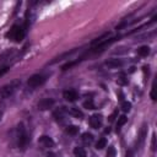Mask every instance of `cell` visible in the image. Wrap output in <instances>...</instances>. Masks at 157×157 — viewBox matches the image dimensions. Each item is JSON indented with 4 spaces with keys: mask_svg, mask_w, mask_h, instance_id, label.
I'll use <instances>...</instances> for the list:
<instances>
[{
    "mask_svg": "<svg viewBox=\"0 0 157 157\" xmlns=\"http://www.w3.org/2000/svg\"><path fill=\"white\" fill-rule=\"evenodd\" d=\"M66 132L69 135H76L78 132V126H76V125H69L66 128Z\"/></svg>",
    "mask_w": 157,
    "mask_h": 157,
    "instance_id": "17",
    "label": "cell"
},
{
    "mask_svg": "<svg viewBox=\"0 0 157 157\" xmlns=\"http://www.w3.org/2000/svg\"><path fill=\"white\" fill-rule=\"evenodd\" d=\"M102 121H103V119H102V115H101V114H93V115L90 118V125H91V128H93V129L101 128Z\"/></svg>",
    "mask_w": 157,
    "mask_h": 157,
    "instance_id": "7",
    "label": "cell"
},
{
    "mask_svg": "<svg viewBox=\"0 0 157 157\" xmlns=\"http://www.w3.org/2000/svg\"><path fill=\"white\" fill-rule=\"evenodd\" d=\"M82 141L86 144V145H90V144H92L93 142V135L92 134H90V132H85V134H82Z\"/></svg>",
    "mask_w": 157,
    "mask_h": 157,
    "instance_id": "14",
    "label": "cell"
},
{
    "mask_svg": "<svg viewBox=\"0 0 157 157\" xmlns=\"http://www.w3.org/2000/svg\"><path fill=\"white\" fill-rule=\"evenodd\" d=\"M71 112H72V113H74L76 117H82V113H81L80 110H77L76 108H72V109H71Z\"/></svg>",
    "mask_w": 157,
    "mask_h": 157,
    "instance_id": "25",
    "label": "cell"
},
{
    "mask_svg": "<svg viewBox=\"0 0 157 157\" xmlns=\"http://www.w3.org/2000/svg\"><path fill=\"white\" fill-rule=\"evenodd\" d=\"M1 115H2V113H1V112H0V119H1Z\"/></svg>",
    "mask_w": 157,
    "mask_h": 157,
    "instance_id": "30",
    "label": "cell"
},
{
    "mask_svg": "<svg viewBox=\"0 0 157 157\" xmlns=\"http://www.w3.org/2000/svg\"><path fill=\"white\" fill-rule=\"evenodd\" d=\"M83 107H85L86 109H94V104H93V101H92V99H88V101H86V102L83 103Z\"/></svg>",
    "mask_w": 157,
    "mask_h": 157,
    "instance_id": "21",
    "label": "cell"
},
{
    "mask_svg": "<svg viewBox=\"0 0 157 157\" xmlns=\"http://www.w3.org/2000/svg\"><path fill=\"white\" fill-rule=\"evenodd\" d=\"M28 144V135L26 132V129L23 126V124H18L17 125V145L18 148H21L22 151L26 150Z\"/></svg>",
    "mask_w": 157,
    "mask_h": 157,
    "instance_id": "3",
    "label": "cell"
},
{
    "mask_svg": "<svg viewBox=\"0 0 157 157\" xmlns=\"http://www.w3.org/2000/svg\"><path fill=\"white\" fill-rule=\"evenodd\" d=\"M125 157H132V151H131V150H129V151L126 152V155H125Z\"/></svg>",
    "mask_w": 157,
    "mask_h": 157,
    "instance_id": "28",
    "label": "cell"
},
{
    "mask_svg": "<svg viewBox=\"0 0 157 157\" xmlns=\"http://www.w3.org/2000/svg\"><path fill=\"white\" fill-rule=\"evenodd\" d=\"M63 96H64V98H65L66 101H69V102H74V101H76V99L78 98L77 92L74 91V90H66V91H64Z\"/></svg>",
    "mask_w": 157,
    "mask_h": 157,
    "instance_id": "8",
    "label": "cell"
},
{
    "mask_svg": "<svg viewBox=\"0 0 157 157\" xmlns=\"http://www.w3.org/2000/svg\"><path fill=\"white\" fill-rule=\"evenodd\" d=\"M54 99L53 98H43L42 101L38 102V109L40 110H47L54 105Z\"/></svg>",
    "mask_w": 157,
    "mask_h": 157,
    "instance_id": "5",
    "label": "cell"
},
{
    "mask_svg": "<svg viewBox=\"0 0 157 157\" xmlns=\"http://www.w3.org/2000/svg\"><path fill=\"white\" fill-rule=\"evenodd\" d=\"M15 53H16V50H15L13 48H11V49H7V50L2 52V53L0 54V63H4L5 60H7V59L12 58V56L15 55Z\"/></svg>",
    "mask_w": 157,
    "mask_h": 157,
    "instance_id": "10",
    "label": "cell"
},
{
    "mask_svg": "<svg viewBox=\"0 0 157 157\" xmlns=\"http://www.w3.org/2000/svg\"><path fill=\"white\" fill-rule=\"evenodd\" d=\"M115 148L113 146H109L108 147V151H107V157H115Z\"/></svg>",
    "mask_w": 157,
    "mask_h": 157,
    "instance_id": "22",
    "label": "cell"
},
{
    "mask_svg": "<svg viewBox=\"0 0 157 157\" xmlns=\"http://www.w3.org/2000/svg\"><path fill=\"white\" fill-rule=\"evenodd\" d=\"M74 155L76 157H86V152L82 147H75L74 148Z\"/></svg>",
    "mask_w": 157,
    "mask_h": 157,
    "instance_id": "18",
    "label": "cell"
},
{
    "mask_svg": "<svg viewBox=\"0 0 157 157\" xmlns=\"http://www.w3.org/2000/svg\"><path fill=\"white\" fill-rule=\"evenodd\" d=\"M126 121H128V118H126L125 115L119 117V118H118V121H117V131H119V130H120V128H121Z\"/></svg>",
    "mask_w": 157,
    "mask_h": 157,
    "instance_id": "16",
    "label": "cell"
},
{
    "mask_svg": "<svg viewBox=\"0 0 157 157\" xmlns=\"http://www.w3.org/2000/svg\"><path fill=\"white\" fill-rule=\"evenodd\" d=\"M44 81H45V77H44L43 75L34 74V75H32V76L27 80V85H28L29 87H33V88H34V87H38V86L43 85Z\"/></svg>",
    "mask_w": 157,
    "mask_h": 157,
    "instance_id": "4",
    "label": "cell"
},
{
    "mask_svg": "<svg viewBox=\"0 0 157 157\" xmlns=\"http://www.w3.org/2000/svg\"><path fill=\"white\" fill-rule=\"evenodd\" d=\"M105 145H107V140H105L104 137H102V139H99V140L97 141L96 148H97V150H102L103 147H105Z\"/></svg>",
    "mask_w": 157,
    "mask_h": 157,
    "instance_id": "20",
    "label": "cell"
},
{
    "mask_svg": "<svg viewBox=\"0 0 157 157\" xmlns=\"http://www.w3.org/2000/svg\"><path fill=\"white\" fill-rule=\"evenodd\" d=\"M109 32H104L102 36H99V37H97V38H94L92 42H91V45H93V47H96V45H98V44H101V43H103L104 40H107L108 39V37H109Z\"/></svg>",
    "mask_w": 157,
    "mask_h": 157,
    "instance_id": "11",
    "label": "cell"
},
{
    "mask_svg": "<svg viewBox=\"0 0 157 157\" xmlns=\"http://www.w3.org/2000/svg\"><path fill=\"white\" fill-rule=\"evenodd\" d=\"M53 117H54L56 120H61V119L64 118V109H63V108H60V109L55 110V112L53 113Z\"/></svg>",
    "mask_w": 157,
    "mask_h": 157,
    "instance_id": "19",
    "label": "cell"
},
{
    "mask_svg": "<svg viewBox=\"0 0 157 157\" xmlns=\"http://www.w3.org/2000/svg\"><path fill=\"white\" fill-rule=\"evenodd\" d=\"M76 52V49H72L71 52H66V53H64V54H61V55H59V56H56L54 60H52L50 61V64H55V63H58V61H60V60H63L65 56H69L70 54H72V53H75Z\"/></svg>",
    "mask_w": 157,
    "mask_h": 157,
    "instance_id": "15",
    "label": "cell"
},
{
    "mask_svg": "<svg viewBox=\"0 0 157 157\" xmlns=\"http://www.w3.org/2000/svg\"><path fill=\"white\" fill-rule=\"evenodd\" d=\"M105 65H107L108 67H112V69H114V67H120V66L123 65V61H121L120 59H109V60L105 61Z\"/></svg>",
    "mask_w": 157,
    "mask_h": 157,
    "instance_id": "12",
    "label": "cell"
},
{
    "mask_svg": "<svg viewBox=\"0 0 157 157\" xmlns=\"http://www.w3.org/2000/svg\"><path fill=\"white\" fill-rule=\"evenodd\" d=\"M38 142L42 145V146H44V147H47V148H50V147H54V145H55V142H54V140L50 137V136H48V135H42L40 137H39V140H38Z\"/></svg>",
    "mask_w": 157,
    "mask_h": 157,
    "instance_id": "6",
    "label": "cell"
},
{
    "mask_svg": "<svg viewBox=\"0 0 157 157\" xmlns=\"http://www.w3.org/2000/svg\"><path fill=\"white\" fill-rule=\"evenodd\" d=\"M137 54L140 56H147L150 54V47L148 45H142L137 49Z\"/></svg>",
    "mask_w": 157,
    "mask_h": 157,
    "instance_id": "13",
    "label": "cell"
},
{
    "mask_svg": "<svg viewBox=\"0 0 157 157\" xmlns=\"http://www.w3.org/2000/svg\"><path fill=\"white\" fill-rule=\"evenodd\" d=\"M20 80H13L10 83H6L5 86H2L0 88V99H6L10 96L13 94V92L17 90V87L20 86Z\"/></svg>",
    "mask_w": 157,
    "mask_h": 157,
    "instance_id": "1",
    "label": "cell"
},
{
    "mask_svg": "<svg viewBox=\"0 0 157 157\" xmlns=\"http://www.w3.org/2000/svg\"><path fill=\"white\" fill-rule=\"evenodd\" d=\"M117 115H118V110H114V112L110 114V117H109V121H113V120L115 119Z\"/></svg>",
    "mask_w": 157,
    "mask_h": 157,
    "instance_id": "26",
    "label": "cell"
},
{
    "mask_svg": "<svg viewBox=\"0 0 157 157\" xmlns=\"http://www.w3.org/2000/svg\"><path fill=\"white\" fill-rule=\"evenodd\" d=\"M151 98L155 101L156 99V97H155V85L152 86V90H151Z\"/></svg>",
    "mask_w": 157,
    "mask_h": 157,
    "instance_id": "27",
    "label": "cell"
},
{
    "mask_svg": "<svg viewBox=\"0 0 157 157\" xmlns=\"http://www.w3.org/2000/svg\"><path fill=\"white\" fill-rule=\"evenodd\" d=\"M121 108H123L124 112H129V110L131 109V103H130V102H123Z\"/></svg>",
    "mask_w": 157,
    "mask_h": 157,
    "instance_id": "23",
    "label": "cell"
},
{
    "mask_svg": "<svg viewBox=\"0 0 157 157\" xmlns=\"http://www.w3.org/2000/svg\"><path fill=\"white\" fill-rule=\"evenodd\" d=\"M109 131H110V130H109V128H108V129H105V130H104V132H105V134H108V132H109Z\"/></svg>",
    "mask_w": 157,
    "mask_h": 157,
    "instance_id": "29",
    "label": "cell"
},
{
    "mask_svg": "<svg viewBox=\"0 0 157 157\" xmlns=\"http://www.w3.org/2000/svg\"><path fill=\"white\" fill-rule=\"evenodd\" d=\"M146 132H147V125L146 124H144L142 126H141V129H140V135H139V142H137V146H139V148L144 145V142H145V139H146Z\"/></svg>",
    "mask_w": 157,
    "mask_h": 157,
    "instance_id": "9",
    "label": "cell"
},
{
    "mask_svg": "<svg viewBox=\"0 0 157 157\" xmlns=\"http://www.w3.org/2000/svg\"><path fill=\"white\" fill-rule=\"evenodd\" d=\"M25 33H26V29L22 27V26H18V25H13L11 27V29L6 33V37L11 40H15V42H21L25 37Z\"/></svg>",
    "mask_w": 157,
    "mask_h": 157,
    "instance_id": "2",
    "label": "cell"
},
{
    "mask_svg": "<svg viewBox=\"0 0 157 157\" xmlns=\"http://www.w3.org/2000/svg\"><path fill=\"white\" fill-rule=\"evenodd\" d=\"M151 150L156 151V135H152V140H151Z\"/></svg>",
    "mask_w": 157,
    "mask_h": 157,
    "instance_id": "24",
    "label": "cell"
}]
</instances>
